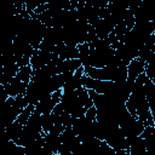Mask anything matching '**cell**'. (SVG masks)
<instances>
[{
  "label": "cell",
  "mask_w": 155,
  "mask_h": 155,
  "mask_svg": "<svg viewBox=\"0 0 155 155\" xmlns=\"http://www.w3.org/2000/svg\"><path fill=\"white\" fill-rule=\"evenodd\" d=\"M29 105L25 94H21L17 97H8V99L4 103L2 107V116H4V125L7 127L12 122L17 120L19 114Z\"/></svg>",
  "instance_id": "obj_1"
},
{
  "label": "cell",
  "mask_w": 155,
  "mask_h": 155,
  "mask_svg": "<svg viewBox=\"0 0 155 155\" xmlns=\"http://www.w3.org/2000/svg\"><path fill=\"white\" fill-rule=\"evenodd\" d=\"M61 103H62L64 110L67 113H69L75 119L85 116L86 111L88 110L84 107V103L80 99L76 91H74V92H63Z\"/></svg>",
  "instance_id": "obj_2"
},
{
  "label": "cell",
  "mask_w": 155,
  "mask_h": 155,
  "mask_svg": "<svg viewBox=\"0 0 155 155\" xmlns=\"http://www.w3.org/2000/svg\"><path fill=\"white\" fill-rule=\"evenodd\" d=\"M121 132L124 133V136L126 138H131V137H138L143 133V131L145 130V125L137 117L131 115L130 113H127L124 119L121 120L120 125H119Z\"/></svg>",
  "instance_id": "obj_3"
},
{
  "label": "cell",
  "mask_w": 155,
  "mask_h": 155,
  "mask_svg": "<svg viewBox=\"0 0 155 155\" xmlns=\"http://www.w3.org/2000/svg\"><path fill=\"white\" fill-rule=\"evenodd\" d=\"M62 96H63V91H57V92L48 94L47 97H45L42 101H40L35 105V110L42 115L51 114L53 111V109L56 108V105L61 103Z\"/></svg>",
  "instance_id": "obj_4"
},
{
  "label": "cell",
  "mask_w": 155,
  "mask_h": 155,
  "mask_svg": "<svg viewBox=\"0 0 155 155\" xmlns=\"http://www.w3.org/2000/svg\"><path fill=\"white\" fill-rule=\"evenodd\" d=\"M105 142L114 150H128V140L124 136L119 126H115L109 131V133L107 134Z\"/></svg>",
  "instance_id": "obj_5"
},
{
  "label": "cell",
  "mask_w": 155,
  "mask_h": 155,
  "mask_svg": "<svg viewBox=\"0 0 155 155\" xmlns=\"http://www.w3.org/2000/svg\"><path fill=\"white\" fill-rule=\"evenodd\" d=\"M91 25L93 27L94 33L98 39H107L115 28V23L113 22L111 16H108L105 18H99Z\"/></svg>",
  "instance_id": "obj_6"
},
{
  "label": "cell",
  "mask_w": 155,
  "mask_h": 155,
  "mask_svg": "<svg viewBox=\"0 0 155 155\" xmlns=\"http://www.w3.org/2000/svg\"><path fill=\"white\" fill-rule=\"evenodd\" d=\"M53 54L58 56L62 61H68V59H80V52L78 46H71V45H65L64 42L57 45L54 47Z\"/></svg>",
  "instance_id": "obj_7"
},
{
  "label": "cell",
  "mask_w": 155,
  "mask_h": 155,
  "mask_svg": "<svg viewBox=\"0 0 155 155\" xmlns=\"http://www.w3.org/2000/svg\"><path fill=\"white\" fill-rule=\"evenodd\" d=\"M53 58V53H48L41 50H34V53L30 58V65L33 70H38L47 65Z\"/></svg>",
  "instance_id": "obj_8"
},
{
  "label": "cell",
  "mask_w": 155,
  "mask_h": 155,
  "mask_svg": "<svg viewBox=\"0 0 155 155\" xmlns=\"http://www.w3.org/2000/svg\"><path fill=\"white\" fill-rule=\"evenodd\" d=\"M85 75L84 67L79 68L75 73L70 75V78L67 80V82L63 86V92H74L82 87V76Z\"/></svg>",
  "instance_id": "obj_9"
},
{
  "label": "cell",
  "mask_w": 155,
  "mask_h": 155,
  "mask_svg": "<svg viewBox=\"0 0 155 155\" xmlns=\"http://www.w3.org/2000/svg\"><path fill=\"white\" fill-rule=\"evenodd\" d=\"M27 87H28V84L21 81L17 76L12 78L6 85H4V88L7 92L8 97H17L21 94H25Z\"/></svg>",
  "instance_id": "obj_10"
},
{
  "label": "cell",
  "mask_w": 155,
  "mask_h": 155,
  "mask_svg": "<svg viewBox=\"0 0 155 155\" xmlns=\"http://www.w3.org/2000/svg\"><path fill=\"white\" fill-rule=\"evenodd\" d=\"M145 68H147V64L142 62L139 58L133 59L127 65V80L131 82H134L139 75L145 73Z\"/></svg>",
  "instance_id": "obj_11"
},
{
  "label": "cell",
  "mask_w": 155,
  "mask_h": 155,
  "mask_svg": "<svg viewBox=\"0 0 155 155\" xmlns=\"http://www.w3.org/2000/svg\"><path fill=\"white\" fill-rule=\"evenodd\" d=\"M144 88H145V94L149 104V109L154 120V127H155V84L147 76L144 80Z\"/></svg>",
  "instance_id": "obj_12"
},
{
  "label": "cell",
  "mask_w": 155,
  "mask_h": 155,
  "mask_svg": "<svg viewBox=\"0 0 155 155\" xmlns=\"http://www.w3.org/2000/svg\"><path fill=\"white\" fill-rule=\"evenodd\" d=\"M44 139H45V148L50 151H52L53 154H58L61 147H62V140H61V134L53 133V132H47L44 134Z\"/></svg>",
  "instance_id": "obj_13"
},
{
  "label": "cell",
  "mask_w": 155,
  "mask_h": 155,
  "mask_svg": "<svg viewBox=\"0 0 155 155\" xmlns=\"http://www.w3.org/2000/svg\"><path fill=\"white\" fill-rule=\"evenodd\" d=\"M127 140H128L130 155H144L147 153V147H145L144 139L140 136L127 138Z\"/></svg>",
  "instance_id": "obj_14"
},
{
  "label": "cell",
  "mask_w": 155,
  "mask_h": 155,
  "mask_svg": "<svg viewBox=\"0 0 155 155\" xmlns=\"http://www.w3.org/2000/svg\"><path fill=\"white\" fill-rule=\"evenodd\" d=\"M1 155H25L24 147L17 145L15 142L6 139L4 137L2 147H1Z\"/></svg>",
  "instance_id": "obj_15"
},
{
  "label": "cell",
  "mask_w": 155,
  "mask_h": 155,
  "mask_svg": "<svg viewBox=\"0 0 155 155\" xmlns=\"http://www.w3.org/2000/svg\"><path fill=\"white\" fill-rule=\"evenodd\" d=\"M81 67H82V63L80 59H68V61H62L57 65V71H58V74L75 73Z\"/></svg>",
  "instance_id": "obj_16"
},
{
  "label": "cell",
  "mask_w": 155,
  "mask_h": 155,
  "mask_svg": "<svg viewBox=\"0 0 155 155\" xmlns=\"http://www.w3.org/2000/svg\"><path fill=\"white\" fill-rule=\"evenodd\" d=\"M140 137L144 139L147 150L155 153V127L154 126H147Z\"/></svg>",
  "instance_id": "obj_17"
},
{
  "label": "cell",
  "mask_w": 155,
  "mask_h": 155,
  "mask_svg": "<svg viewBox=\"0 0 155 155\" xmlns=\"http://www.w3.org/2000/svg\"><path fill=\"white\" fill-rule=\"evenodd\" d=\"M22 131H23V126H22L21 124H18L17 121H15V122H12L11 125H8L7 127H5L4 137H5L6 139H10V140H12V142H16V140L19 138Z\"/></svg>",
  "instance_id": "obj_18"
},
{
  "label": "cell",
  "mask_w": 155,
  "mask_h": 155,
  "mask_svg": "<svg viewBox=\"0 0 155 155\" xmlns=\"http://www.w3.org/2000/svg\"><path fill=\"white\" fill-rule=\"evenodd\" d=\"M44 145H45V139H44V136H42L39 139H36V140L31 142L30 144H28L27 147H24L25 155H39V153L41 151Z\"/></svg>",
  "instance_id": "obj_19"
},
{
  "label": "cell",
  "mask_w": 155,
  "mask_h": 155,
  "mask_svg": "<svg viewBox=\"0 0 155 155\" xmlns=\"http://www.w3.org/2000/svg\"><path fill=\"white\" fill-rule=\"evenodd\" d=\"M33 74H34V70H33L31 65H25V67L19 68V70L17 73V78L21 81H23L25 84H29L33 79Z\"/></svg>",
  "instance_id": "obj_20"
},
{
  "label": "cell",
  "mask_w": 155,
  "mask_h": 155,
  "mask_svg": "<svg viewBox=\"0 0 155 155\" xmlns=\"http://www.w3.org/2000/svg\"><path fill=\"white\" fill-rule=\"evenodd\" d=\"M79 48V52H80V61L82 63V67H87L88 64V57H90V44L88 42H85V44H81L78 46Z\"/></svg>",
  "instance_id": "obj_21"
},
{
  "label": "cell",
  "mask_w": 155,
  "mask_h": 155,
  "mask_svg": "<svg viewBox=\"0 0 155 155\" xmlns=\"http://www.w3.org/2000/svg\"><path fill=\"white\" fill-rule=\"evenodd\" d=\"M34 110H35V105H31V104H29L25 109H23V111L19 114V116L17 117V122L18 124H21L22 126H24V125H27V122H28V120H29V117H30V115L34 113Z\"/></svg>",
  "instance_id": "obj_22"
},
{
  "label": "cell",
  "mask_w": 155,
  "mask_h": 155,
  "mask_svg": "<svg viewBox=\"0 0 155 155\" xmlns=\"http://www.w3.org/2000/svg\"><path fill=\"white\" fill-rule=\"evenodd\" d=\"M56 124V120H54V116L53 114H47V115H42V131L44 133H47L51 131V128L54 126Z\"/></svg>",
  "instance_id": "obj_23"
},
{
  "label": "cell",
  "mask_w": 155,
  "mask_h": 155,
  "mask_svg": "<svg viewBox=\"0 0 155 155\" xmlns=\"http://www.w3.org/2000/svg\"><path fill=\"white\" fill-rule=\"evenodd\" d=\"M145 75L155 84V58L149 62L147 64V68H145Z\"/></svg>",
  "instance_id": "obj_24"
},
{
  "label": "cell",
  "mask_w": 155,
  "mask_h": 155,
  "mask_svg": "<svg viewBox=\"0 0 155 155\" xmlns=\"http://www.w3.org/2000/svg\"><path fill=\"white\" fill-rule=\"evenodd\" d=\"M85 116H86L88 120H91V121H96V119H97V109L94 108V105L91 107V108L86 111Z\"/></svg>",
  "instance_id": "obj_25"
},
{
  "label": "cell",
  "mask_w": 155,
  "mask_h": 155,
  "mask_svg": "<svg viewBox=\"0 0 155 155\" xmlns=\"http://www.w3.org/2000/svg\"><path fill=\"white\" fill-rule=\"evenodd\" d=\"M57 155H74L71 151H69V150H67V149H64L63 147H61V149H59V151H58V154Z\"/></svg>",
  "instance_id": "obj_26"
},
{
  "label": "cell",
  "mask_w": 155,
  "mask_h": 155,
  "mask_svg": "<svg viewBox=\"0 0 155 155\" xmlns=\"http://www.w3.org/2000/svg\"><path fill=\"white\" fill-rule=\"evenodd\" d=\"M115 155H130L128 150H115Z\"/></svg>",
  "instance_id": "obj_27"
}]
</instances>
